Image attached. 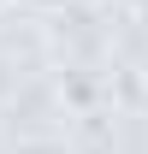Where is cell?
I'll return each mask as SVG.
<instances>
[]
</instances>
